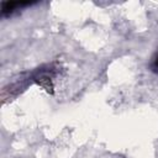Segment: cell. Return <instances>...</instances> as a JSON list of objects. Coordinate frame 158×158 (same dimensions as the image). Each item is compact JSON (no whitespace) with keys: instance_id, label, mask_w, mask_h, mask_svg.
Masks as SVG:
<instances>
[{"instance_id":"cell-1","label":"cell","mask_w":158,"mask_h":158,"mask_svg":"<svg viewBox=\"0 0 158 158\" xmlns=\"http://www.w3.org/2000/svg\"><path fill=\"white\" fill-rule=\"evenodd\" d=\"M151 70L156 74H158V51L157 53L154 54L153 59H152V63H151Z\"/></svg>"}]
</instances>
